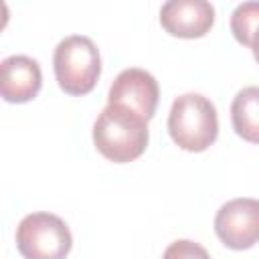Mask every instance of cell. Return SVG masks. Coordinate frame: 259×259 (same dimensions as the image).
<instances>
[{
    "mask_svg": "<svg viewBox=\"0 0 259 259\" xmlns=\"http://www.w3.org/2000/svg\"><path fill=\"white\" fill-rule=\"evenodd\" d=\"M148 121L123 105H107L93 125V144L115 164L140 158L148 146Z\"/></svg>",
    "mask_w": 259,
    "mask_h": 259,
    "instance_id": "obj_1",
    "label": "cell"
},
{
    "mask_svg": "<svg viewBox=\"0 0 259 259\" xmlns=\"http://www.w3.org/2000/svg\"><path fill=\"white\" fill-rule=\"evenodd\" d=\"M168 132L178 148L186 152H204L219 136V117L212 101L200 93L176 97L168 115Z\"/></svg>",
    "mask_w": 259,
    "mask_h": 259,
    "instance_id": "obj_2",
    "label": "cell"
},
{
    "mask_svg": "<svg viewBox=\"0 0 259 259\" xmlns=\"http://www.w3.org/2000/svg\"><path fill=\"white\" fill-rule=\"evenodd\" d=\"M59 87L69 95H87L101 75V57L95 42L83 34L65 36L53 55Z\"/></svg>",
    "mask_w": 259,
    "mask_h": 259,
    "instance_id": "obj_3",
    "label": "cell"
},
{
    "mask_svg": "<svg viewBox=\"0 0 259 259\" xmlns=\"http://www.w3.org/2000/svg\"><path fill=\"white\" fill-rule=\"evenodd\" d=\"M16 247L24 259H65L73 247V237L61 217L32 212L16 227Z\"/></svg>",
    "mask_w": 259,
    "mask_h": 259,
    "instance_id": "obj_4",
    "label": "cell"
},
{
    "mask_svg": "<svg viewBox=\"0 0 259 259\" xmlns=\"http://www.w3.org/2000/svg\"><path fill=\"white\" fill-rule=\"evenodd\" d=\"M214 233L229 249L243 251L259 243V200L235 198L225 202L214 217Z\"/></svg>",
    "mask_w": 259,
    "mask_h": 259,
    "instance_id": "obj_5",
    "label": "cell"
},
{
    "mask_svg": "<svg viewBox=\"0 0 259 259\" xmlns=\"http://www.w3.org/2000/svg\"><path fill=\"white\" fill-rule=\"evenodd\" d=\"M158 97L160 89L154 75L144 69L132 67L121 71L111 83L107 93V105H123L148 121L154 117Z\"/></svg>",
    "mask_w": 259,
    "mask_h": 259,
    "instance_id": "obj_6",
    "label": "cell"
},
{
    "mask_svg": "<svg viewBox=\"0 0 259 259\" xmlns=\"http://www.w3.org/2000/svg\"><path fill=\"white\" fill-rule=\"evenodd\" d=\"M214 22V8L206 0H170L160 8L162 28L178 38H200Z\"/></svg>",
    "mask_w": 259,
    "mask_h": 259,
    "instance_id": "obj_7",
    "label": "cell"
},
{
    "mask_svg": "<svg viewBox=\"0 0 259 259\" xmlns=\"http://www.w3.org/2000/svg\"><path fill=\"white\" fill-rule=\"evenodd\" d=\"M42 73L34 59L12 55L0 63V93L8 103H26L38 95Z\"/></svg>",
    "mask_w": 259,
    "mask_h": 259,
    "instance_id": "obj_8",
    "label": "cell"
},
{
    "mask_svg": "<svg viewBox=\"0 0 259 259\" xmlns=\"http://www.w3.org/2000/svg\"><path fill=\"white\" fill-rule=\"evenodd\" d=\"M231 123L239 138L259 144V87L241 89L231 103Z\"/></svg>",
    "mask_w": 259,
    "mask_h": 259,
    "instance_id": "obj_9",
    "label": "cell"
},
{
    "mask_svg": "<svg viewBox=\"0 0 259 259\" xmlns=\"http://www.w3.org/2000/svg\"><path fill=\"white\" fill-rule=\"evenodd\" d=\"M231 32L241 45L245 47L253 45L259 32V2H243L233 10Z\"/></svg>",
    "mask_w": 259,
    "mask_h": 259,
    "instance_id": "obj_10",
    "label": "cell"
},
{
    "mask_svg": "<svg viewBox=\"0 0 259 259\" xmlns=\"http://www.w3.org/2000/svg\"><path fill=\"white\" fill-rule=\"evenodd\" d=\"M162 259H210V255L202 245L188 239H180L166 247Z\"/></svg>",
    "mask_w": 259,
    "mask_h": 259,
    "instance_id": "obj_11",
    "label": "cell"
},
{
    "mask_svg": "<svg viewBox=\"0 0 259 259\" xmlns=\"http://www.w3.org/2000/svg\"><path fill=\"white\" fill-rule=\"evenodd\" d=\"M251 51H253L255 61L259 63V32H257V36H255V40H253V45H251Z\"/></svg>",
    "mask_w": 259,
    "mask_h": 259,
    "instance_id": "obj_12",
    "label": "cell"
}]
</instances>
